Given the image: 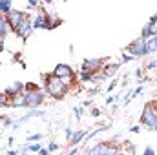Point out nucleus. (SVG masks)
I'll return each mask as SVG.
<instances>
[{
	"mask_svg": "<svg viewBox=\"0 0 157 155\" xmlns=\"http://www.w3.org/2000/svg\"><path fill=\"white\" fill-rule=\"evenodd\" d=\"M117 84H119V78L117 77L112 78V82H110V84H108V88H106V89H108V93H112V91L115 89V86H117Z\"/></svg>",
	"mask_w": 157,
	"mask_h": 155,
	"instance_id": "nucleus-31",
	"label": "nucleus"
},
{
	"mask_svg": "<svg viewBox=\"0 0 157 155\" xmlns=\"http://www.w3.org/2000/svg\"><path fill=\"white\" fill-rule=\"evenodd\" d=\"M42 82H44V93L48 95V97H51V99H55V100H62L66 95H68V91H70V86L66 84V82H62L60 78L53 77L51 73L48 75V73H44L42 75Z\"/></svg>",
	"mask_w": 157,
	"mask_h": 155,
	"instance_id": "nucleus-1",
	"label": "nucleus"
},
{
	"mask_svg": "<svg viewBox=\"0 0 157 155\" xmlns=\"http://www.w3.org/2000/svg\"><path fill=\"white\" fill-rule=\"evenodd\" d=\"M133 77L139 78V82H144V80H146V77H144V70H143V68H137V70L133 71Z\"/></svg>",
	"mask_w": 157,
	"mask_h": 155,
	"instance_id": "nucleus-21",
	"label": "nucleus"
},
{
	"mask_svg": "<svg viewBox=\"0 0 157 155\" xmlns=\"http://www.w3.org/2000/svg\"><path fill=\"white\" fill-rule=\"evenodd\" d=\"M2 18H4V15H0V20H2Z\"/></svg>",
	"mask_w": 157,
	"mask_h": 155,
	"instance_id": "nucleus-44",
	"label": "nucleus"
},
{
	"mask_svg": "<svg viewBox=\"0 0 157 155\" xmlns=\"http://www.w3.org/2000/svg\"><path fill=\"white\" fill-rule=\"evenodd\" d=\"M24 97H26L28 110H40L48 95L44 93V89H35V91H24Z\"/></svg>",
	"mask_w": 157,
	"mask_h": 155,
	"instance_id": "nucleus-5",
	"label": "nucleus"
},
{
	"mask_svg": "<svg viewBox=\"0 0 157 155\" xmlns=\"http://www.w3.org/2000/svg\"><path fill=\"white\" fill-rule=\"evenodd\" d=\"M7 155H20V152H18V150H9Z\"/></svg>",
	"mask_w": 157,
	"mask_h": 155,
	"instance_id": "nucleus-40",
	"label": "nucleus"
},
{
	"mask_svg": "<svg viewBox=\"0 0 157 155\" xmlns=\"http://www.w3.org/2000/svg\"><path fill=\"white\" fill-rule=\"evenodd\" d=\"M20 155H29V153H28V152H22V153H20Z\"/></svg>",
	"mask_w": 157,
	"mask_h": 155,
	"instance_id": "nucleus-43",
	"label": "nucleus"
},
{
	"mask_svg": "<svg viewBox=\"0 0 157 155\" xmlns=\"http://www.w3.org/2000/svg\"><path fill=\"white\" fill-rule=\"evenodd\" d=\"M11 33V28H9V24H7V20H6V17L0 20V40H6V37Z\"/></svg>",
	"mask_w": 157,
	"mask_h": 155,
	"instance_id": "nucleus-16",
	"label": "nucleus"
},
{
	"mask_svg": "<svg viewBox=\"0 0 157 155\" xmlns=\"http://www.w3.org/2000/svg\"><path fill=\"white\" fill-rule=\"evenodd\" d=\"M4 42H6V40H0V53L4 51Z\"/></svg>",
	"mask_w": 157,
	"mask_h": 155,
	"instance_id": "nucleus-42",
	"label": "nucleus"
},
{
	"mask_svg": "<svg viewBox=\"0 0 157 155\" xmlns=\"http://www.w3.org/2000/svg\"><path fill=\"white\" fill-rule=\"evenodd\" d=\"M121 153V146L115 142H99L86 150V155H117Z\"/></svg>",
	"mask_w": 157,
	"mask_h": 155,
	"instance_id": "nucleus-3",
	"label": "nucleus"
},
{
	"mask_svg": "<svg viewBox=\"0 0 157 155\" xmlns=\"http://www.w3.org/2000/svg\"><path fill=\"white\" fill-rule=\"evenodd\" d=\"M126 53L132 55L133 59H143V57H146V55H148V53H146V42L139 37L137 40H133V42L128 44Z\"/></svg>",
	"mask_w": 157,
	"mask_h": 155,
	"instance_id": "nucleus-9",
	"label": "nucleus"
},
{
	"mask_svg": "<svg viewBox=\"0 0 157 155\" xmlns=\"http://www.w3.org/2000/svg\"><path fill=\"white\" fill-rule=\"evenodd\" d=\"M0 122H2L4 126H13L15 120H13L11 117H7V115H0Z\"/></svg>",
	"mask_w": 157,
	"mask_h": 155,
	"instance_id": "nucleus-26",
	"label": "nucleus"
},
{
	"mask_svg": "<svg viewBox=\"0 0 157 155\" xmlns=\"http://www.w3.org/2000/svg\"><path fill=\"white\" fill-rule=\"evenodd\" d=\"M155 131H157V128H155Z\"/></svg>",
	"mask_w": 157,
	"mask_h": 155,
	"instance_id": "nucleus-46",
	"label": "nucleus"
},
{
	"mask_svg": "<svg viewBox=\"0 0 157 155\" xmlns=\"http://www.w3.org/2000/svg\"><path fill=\"white\" fill-rule=\"evenodd\" d=\"M141 124L148 130H154L157 128V106L154 102H146L144 108H143V113H141Z\"/></svg>",
	"mask_w": 157,
	"mask_h": 155,
	"instance_id": "nucleus-2",
	"label": "nucleus"
},
{
	"mask_svg": "<svg viewBox=\"0 0 157 155\" xmlns=\"http://www.w3.org/2000/svg\"><path fill=\"white\" fill-rule=\"evenodd\" d=\"M9 108H13V110H18V108L28 110V104H26V97H24V93L18 95V97H15V99H11V100H9Z\"/></svg>",
	"mask_w": 157,
	"mask_h": 155,
	"instance_id": "nucleus-14",
	"label": "nucleus"
},
{
	"mask_svg": "<svg viewBox=\"0 0 157 155\" xmlns=\"http://www.w3.org/2000/svg\"><path fill=\"white\" fill-rule=\"evenodd\" d=\"M115 100H117V97H113V95L112 97H106V106H112Z\"/></svg>",
	"mask_w": 157,
	"mask_h": 155,
	"instance_id": "nucleus-36",
	"label": "nucleus"
},
{
	"mask_svg": "<svg viewBox=\"0 0 157 155\" xmlns=\"http://www.w3.org/2000/svg\"><path fill=\"white\" fill-rule=\"evenodd\" d=\"M51 75L53 77H57V78H60L62 82H66L68 86L75 80V77H77V73L73 71V68L70 66V64H57L55 68H53V71H51Z\"/></svg>",
	"mask_w": 157,
	"mask_h": 155,
	"instance_id": "nucleus-4",
	"label": "nucleus"
},
{
	"mask_svg": "<svg viewBox=\"0 0 157 155\" xmlns=\"http://www.w3.org/2000/svg\"><path fill=\"white\" fill-rule=\"evenodd\" d=\"M18 39H22V40H28L29 39V35L33 33V15L31 13H28L26 17H24V20L17 26V29L13 31Z\"/></svg>",
	"mask_w": 157,
	"mask_h": 155,
	"instance_id": "nucleus-6",
	"label": "nucleus"
},
{
	"mask_svg": "<svg viewBox=\"0 0 157 155\" xmlns=\"http://www.w3.org/2000/svg\"><path fill=\"white\" fill-rule=\"evenodd\" d=\"M154 68H157V62L155 60H150L148 62V70H154Z\"/></svg>",
	"mask_w": 157,
	"mask_h": 155,
	"instance_id": "nucleus-38",
	"label": "nucleus"
},
{
	"mask_svg": "<svg viewBox=\"0 0 157 155\" xmlns=\"http://www.w3.org/2000/svg\"><path fill=\"white\" fill-rule=\"evenodd\" d=\"M106 66V60L104 59H84L82 64H80V70L91 73V75H97L102 71V68Z\"/></svg>",
	"mask_w": 157,
	"mask_h": 155,
	"instance_id": "nucleus-8",
	"label": "nucleus"
},
{
	"mask_svg": "<svg viewBox=\"0 0 157 155\" xmlns=\"http://www.w3.org/2000/svg\"><path fill=\"white\" fill-rule=\"evenodd\" d=\"M90 106H91V100H84L82 102V108H90Z\"/></svg>",
	"mask_w": 157,
	"mask_h": 155,
	"instance_id": "nucleus-39",
	"label": "nucleus"
},
{
	"mask_svg": "<svg viewBox=\"0 0 157 155\" xmlns=\"http://www.w3.org/2000/svg\"><path fill=\"white\" fill-rule=\"evenodd\" d=\"M73 131H75V130H71L70 126H66V130H64V137H66V141H68V142L71 141V137H73Z\"/></svg>",
	"mask_w": 157,
	"mask_h": 155,
	"instance_id": "nucleus-29",
	"label": "nucleus"
},
{
	"mask_svg": "<svg viewBox=\"0 0 157 155\" xmlns=\"http://www.w3.org/2000/svg\"><path fill=\"white\" fill-rule=\"evenodd\" d=\"M73 115H75L77 120H80L82 115H84V108H82V106H73Z\"/></svg>",
	"mask_w": 157,
	"mask_h": 155,
	"instance_id": "nucleus-23",
	"label": "nucleus"
},
{
	"mask_svg": "<svg viewBox=\"0 0 157 155\" xmlns=\"http://www.w3.org/2000/svg\"><path fill=\"white\" fill-rule=\"evenodd\" d=\"M39 155H49V152H48L46 148H42V150H40V152H39Z\"/></svg>",
	"mask_w": 157,
	"mask_h": 155,
	"instance_id": "nucleus-41",
	"label": "nucleus"
},
{
	"mask_svg": "<svg viewBox=\"0 0 157 155\" xmlns=\"http://www.w3.org/2000/svg\"><path fill=\"white\" fill-rule=\"evenodd\" d=\"M104 80H108V78L104 77L102 73H97V75H93V78H91V82H93V84H97V86H99V84H102Z\"/></svg>",
	"mask_w": 157,
	"mask_h": 155,
	"instance_id": "nucleus-24",
	"label": "nucleus"
},
{
	"mask_svg": "<svg viewBox=\"0 0 157 155\" xmlns=\"http://www.w3.org/2000/svg\"><path fill=\"white\" fill-rule=\"evenodd\" d=\"M86 135H88V133H86L84 130H75V131H73V137H71V141H70L68 144H71V146H77V144H80V142L86 139Z\"/></svg>",
	"mask_w": 157,
	"mask_h": 155,
	"instance_id": "nucleus-15",
	"label": "nucleus"
},
{
	"mask_svg": "<svg viewBox=\"0 0 157 155\" xmlns=\"http://www.w3.org/2000/svg\"><path fill=\"white\" fill-rule=\"evenodd\" d=\"M11 9H13V2L11 0H0V15L6 17Z\"/></svg>",
	"mask_w": 157,
	"mask_h": 155,
	"instance_id": "nucleus-17",
	"label": "nucleus"
},
{
	"mask_svg": "<svg viewBox=\"0 0 157 155\" xmlns=\"http://www.w3.org/2000/svg\"><path fill=\"white\" fill-rule=\"evenodd\" d=\"M77 153H78V146H73V148L68 152V155H77Z\"/></svg>",
	"mask_w": 157,
	"mask_h": 155,
	"instance_id": "nucleus-37",
	"label": "nucleus"
},
{
	"mask_svg": "<svg viewBox=\"0 0 157 155\" xmlns=\"http://www.w3.org/2000/svg\"><path fill=\"white\" fill-rule=\"evenodd\" d=\"M28 15V11H22V9H11L7 15H6V20H7V24H9V28H11V31H15L17 29V26L24 20V17Z\"/></svg>",
	"mask_w": 157,
	"mask_h": 155,
	"instance_id": "nucleus-10",
	"label": "nucleus"
},
{
	"mask_svg": "<svg viewBox=\"0 0 157 155\" xmlns=\"http://www.w3.org/2000/svg\"><path fill=\"white\" fill-rule=\"evenodd\" d=\"M46 115V112L44 110H28L26 112V115L20 117V119H17L15 122H13V128H18V126H22V124H26V122H29L31 119H35V117H44Z\"/></svg>",
	"mask_w": 157,
	"mask_h": 155,
	"instance_id": "nucleus-11",
	"label": "nucleus"
},
{
	"mask_svg": "<svg viewBox=\"0 0 157 155\" xmlns=\"http://www.w3.org/2000/svg\"><path fill=\"white\" fill-rule=\"evenodd\" d=\"M90 115L93 117V119H99V117H101V110H99V108H95V106H93V108H91V110H90Z\"/></svg>",
	"mask_w": 157,
	"mask_h": 155,
	"instance_id": "nucleus-33",
	"label": "nucleus"
},
{
	"mask_svg": "<svg viewBox=\"0 0 157 155\" xmlns=\"http://www.w3.org/2000/svg\"><path fill=\"white\" fill-rule=\"evenodd\" d=\"M117 155H124V153H122V152H121V153H117Z\"/></svg>",
	"mask_w": 157,
	"mask_h": 155,
	"instance_id": "nucleus-45",
	"label": "nucleus"
},
{
	"mask_svg": "<svg viewBox=\"0 0 157 155\" xmlns=\"http://www.w3.org/2000/svg\"><path fill=\"white\" fill-rule=\"evenodd\" d=\"M91 78H93L91 73H88V71H84V70L78 71V80H80V82H91Z\"/></svg>",
	"mask_w": 157,
	"mask_h": 155,
	"instance_id": "nucleus-20",
	"label": "nucleus"
},
{
	"mask_svg": "<svg viewBox=\"0 0 157 155\" xmlns=\"http://www.w3.org/2000/svg\"><path fill=\"white\" fill-rule=\"evenodd\" d=\"M124 150H126V153H130V155L137 153V148H135V144H132V142H128V144L124 146Z\"/></svg>",
	"mask_w": 157,
	"mask_h": 155,
	"instance_id": "nucleus-27",
	"label": "nucleus"
},
{
	"mask_svg": "<svg viewBox=\"0 0 157 155\" xmlns=\"http://www.w3.org/2000/svg\"><path fill=\"white\" fill-rule=\"evenodd\" d=\"M132 60H137V59H133V57L128 55V53H122V57H121V62H122V64H128V62H132Z\"/></svg>",
	"mask_w": 157,
	"mask_h": 155,
	"instance_id": "nucleus-28",
	"label": "nucleus"
},
{
	"mask_svg": "<svg viewBox=\"0 0 157 155\" xmlns=\"http://www.w3.org/2000/svg\"><path fill=\"white\" fill-rule=\"evenodd\" d=\"M130 133H141V124H133L130 128Z\"/></svg>",
	"mask_w": 157,
	"mask_h": 155,
	"instance_id": "nucleus-35",
	"label": "nucleus"
},
{
	"mask_svg": "<svg viewBox=\"0 0 157 155\" xmlns=\"http://www.w3.org/2000/svg\"><path fill=\"white\" fill-rule=\"evenodd\" d=\"M35 89H40L39 84H35V82H26V91H35Z\"/></svg>",
	"mask_w": 157,
	"mask_h": 155,
	"instance_id": "nucleus-30",
	"label": "nucleus"
},
{
	"mask_svg": "<svg viewBox=\"0 0 157 155\" xmlns=\"http://www.w3.org/2000/svg\"><path fill=\"white\" fill-rule=\"evenodd\" d=\"M59 148H60V146H59V144H57V142H49V144H48V146H46V150H48V152H49V153H53V152H57V150H59Z\"/></svg>",
	"mask_w": 157,
	"mask_h": 155,
	"instance_id": "nucleus-32",
	"label": "nucleus"
},
{
	"mask_svg": "<svg viewBox=\"0 0 157 155\" xmlns=\"http://www.w3.org/2000/svg\"><path fill=\"white\" fill-rule=\"evenodd\" d=\"M119 68H121V64H119V62H108V64L102 68V71H101V73H102L106 78H115Z\"/></svg>",
	"mask_w": 157,
	"mask_h": 155,
	"instance_id": "nucleus-13",
	"label": "nucleus"
},
{
	"mask_svg": "<svg viewBox=\"0 0 157 155\" xmlns=\"http://www.w3.org/2000/svg\"><path fill=\"white\" fill-rule=\"evenodd\" d=\"M2 108H9V97L6 93H0V110Z\"/></svg>",
	"mask_w": 157,
	"mask_h": 155,
	"instance_id": "nucleus-22",
	"label": "nucleus"
},
{
	"mask_svg": "<svg viewBox=\"0 0 157 155\" xmlns=\"http://www.w3.org/2000/svg\"><path fill=\"white\" fill-rule=\"evenodd\" d=\"M42 141V133H31L28 135V142H40Z\"/></svg>",
	"mask_w": 157,
	"mask_h": 155,
	"instance_id": "nucleus-25",
	"label": "nucleus"
},
{
	"mask_svg": "<svg viewBox=\"0 0 157 155\" xmlns=\"http://www.w3.org/2000/svg\"><path fill=\"white\" fill-rule=\"evenodd\" d=\"M148 26H150V29H152V37H157V13H154V15L150 17Z\"/></svg>",
	"mask_w": 157,
	"mask_h": 155,
	"instance_id": "nucleus-19",
	"label": "nucleus"
},
{
	"mask_svg": "<svg viewBox=\"0 0 157 155\" xmlns=\"http://www.w3.org/2000/svg\"><path fill=\"white\" fill-rule=\"evenodd\" d=\"M143 155H155V150H154L152 146H144V150H143Z\"/></svg>",
	"mask_w": 157,
	"mask_h": 155,
	"instance_id": "nucleus-34",
	"label": "nucleus"
},
{
	"mask_svg": "<svg viewBox=\"0 0 157 155\" xmlns=\"http://www.w3.org/2000/svg\"><path fill=\"white\" fill-rule=\"evenodd\" d=\"M144 42H146V53H148V55L155 53L157 51V37H152V39L144 40Z\"/></svg>",
	"mask_w": 157,
	"mask_h": 155,
	"instance_id": "nucleus-18",
	"label": "nucleus"
},
{
	"mask_svg": "<svg viewBox=\"0 0 157 155\" xmlns=\"http://www.w3.org/2000/svg\"><path fill=\"white\" fill-rule=\"evenodd\" d=\"M26 91V82H13L9 88H6V95L9 97V100L11 99H15V97H18V95H22Z\"/></svg>",
	"mask_w": 157,
	"mask_h": 155,
	"instance_id": "nucleus-12",
	"label": "nucleus"
},
{
	"mask_svg": "<svg viewBox=\"0 0 157 155\" xmlns=\"http://www.w3.org/2000/svg\"><path fill=\"white\" fill-rule=\"evenodd\" d=\"M51 17L49 13H46L42 7L33 15V31L35 29H51Z\"/></svg>",
	"mask_w": 157,
	"mask_h": 155,
	"instance_id": "nucleus-7",
	"label": "nucleus"
}]
</instances>
